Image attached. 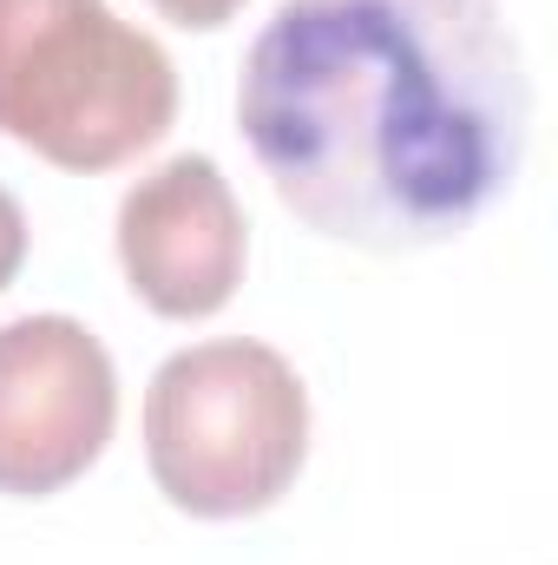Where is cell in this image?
Listing matches in <instances>:
<instances>
[{
    "label": "cell",
    "instance_id": "6da1fadb",
    "mask_svg": "<svg viewBox=\"0 0 558 565\" xmlns=\"http://www.w3.org/2000/svg\"><path fill=\"white\" fill-rule=\"evenodd\" d=\"M237 126L315 237L427 250L513 191L533 79L500 0H282Z\"/></svg>",
    "mask_w": 558,
    "mask_h": 565
},
{
    "label": "cell",
    "instance_id": "7a4b0ae2",
    "mask_svg": "<svg viewBox=\"0 0 558 565\" xmlns=\"http://www.w3.org/2000/svg\"><path fill=\"white\" fill-rule=\"evenodd\" d=\"M171 119V53L106 0H0V139L93 178L151 151Z\"/></svg>",
    "mask_w": 558,
    "mask_h": 565
},
{
    "label": "cell",
    "instance_id": "3957f363",
    "mask_svg": "<svg viewBox=\"0 0 558 565\" xmlns=\"http://www.w3.org/2000/svg\"><path fill=\"white\" fill-rule=\"evenodd\" d=\"M309 388L270 342L224 335L178 349L144 388V460L191 520H250L296 487Z\"/></svg>",
    "mask_w": 558,
    "mask_h": 565
},
{
    "label": "cell",
    "instance_id": "277c9868",
    "mask_svg": "<svg viewBox=\"0 0 558 565\" xmlns=\"http://www.w3.org/2000/svg\"><path fill=\"white\" fill-rule=\"evenodd\" d=\"M119 427L106 342L73 316L0 322V493L46 500L73 487Z\"/></svg>",
    "mask_w": 558,
    "mask_h": 565
},
{
    "label": "cell",
    "instance_id": "5b68a950",
    "mask_svg": "<svg viewBox=\"0 0 558 565\" xmlns=\"http://www.w3.org/2000/svg\"><path fill=\"white\" fill-rule=\"evenodd\" d=\"M112 237H119V270L132 282V296L171 322L217 316L237 296L244 257H250L244 204L230 178L217 171V158L204 151H178L158 171H144L119 198Z\"/></svg>",
    "mask_w": 558,
    "mask_h": 565
},
{
    "label": "cell",
    "instance_id": "8992f818",
    "mask_svg": "<svg viewBox=\"0 0 558 565\" xmlns=\"http://www.w3.org/2000/svg\"><path fill=\"white\" fill-rule=\"evenodd\" d=\"M20 264H26V211H20L13 191L0 184V289L20 277Z\"/></svg>",
    "mask_w": 558,
    "mask_h": 565
},
{
    "label": "cell",
    "instance_id": "52a82bcc",
    "mask_svg": "<svg viewBox=\"0 0 558 565\" xmlns=\"http://www.w3.org/2000/svg\"><path fill=\"white\" fill-rule=\"evenodd\" d=\"M164 20H178V26H191V33H211V26H224V20H237V7L244 0H151Z\"/></svg>",
    "mask_w": 558,
    "mask_h": 565
}]
</instances>
